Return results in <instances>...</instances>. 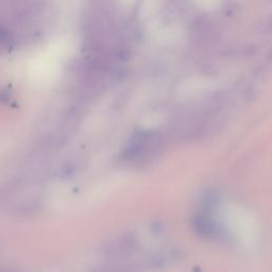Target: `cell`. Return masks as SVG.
I'll return each instance as SVG.
<instances>
[{"label": "cell", "mask_w": 272, "mask_h": 272, "mask_svg": "<svg viewBox=\"0 0 272 272\" xmlns=\"http://www.w3.org/2000/svg\"><path fill=\"white\" fill-rule=\"evenodd\" d=\"M8 40L7 33H4L3 31L0 30V44H3V43Z\"/></svg>", "instance_id": "6da1fadb"}]
</instances>
